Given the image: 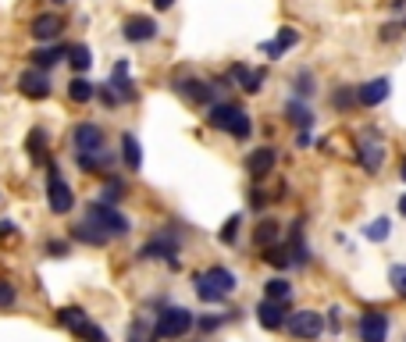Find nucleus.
Here are the masks:
<instances>
[{
  "label": "nucleus",
  "mask_w": 406,
  "mask_h": 342,
  "mask_svg": "<svg viewBox=\"0 0 406 342\" xmlns=\"http://www.w3.org/2000/svg\"><path fill=\"white\" fill-rule=\"evenodd\" d=\"M231 293H236V274L228 267H210V271L196 274V296L203 303H221Z\"/></svg>",
  "instance_id": "f257e3e1"
},
{
  "label": "nucleus",
  "mask_w": 406,
  "mask_h": 342,
  "mask_svg": "<svg viewBox=\"0 0 406 342\" xmlns=\"http://www.w3.org/2000/svg\"><path fill=\"white\" fill-rule=\"evenodd\" d=\"M86 221L96 228L100 236H107V239L129 236V217H125L122 210H114L110 203H93V207L86 210Z\"/></svg>",
  "instance_id": "f03ea898"
},
{
  "label": "nucleus",
  "mask_w": 406,
  "mask_h": 342,
  "mask_svg": "<svg viewBox=\"0 0 406 342\" xmlns=\"http://www.w3.org/2000/svg\"><path fill=\"white\" fill-rule=\"evenodd\" d=\"M57 321H61L72 335H79L82 342H110V338H107V331H103L100 324H93V321H89V314H86L82 307H65L61 314H57Z\"/></svg>",
  "instance_id": "7ed1b4c3"
},
{
  "label": "nucleus",
  "mask_w": 406,
  "mask_h": 342,
  "mask_svg": "<svg viewBox=\"0 0 406 342\" xmlns=\"http://www.w3.org/2000/svg\"><path fill=\"white\" fill-rule=\"evenodd\" d=\"M50 171H46V203H50V210L53 214H68L72 207H75V193H72V186L65 182V175L57 171V164H46Z\"/></svg>",
  "instance_id": "20e7f679"
},
{
  "label": "nucleus",
  "mask_w": 406,
  "mask_h": 342,
  "mask_svg": "<svg viewBox=\"0 0 406 342\" xmlns=\"http://www.w3.org/2000/svg\"><path fill=\"white\" fill-rule=\"evenodd\" d=\"M193 324H196V317H193L189 310L167 307V310L157 317V324H153V338H182Z\"/></svg>",
  "instance_id": "39448f33"
},
{
  "label": "nucleus",
  "mask_w": 406,
  "mask_h": 342,
  "mask_svg": "<svg viewBox=\"0 0 406 342\" xmlns=\"http://www.w3.org/2000/svg\"><path fill=\"white\" fill-rule=\"evenodd\" d=\"M288 335L293 338H317L321 331H324V317L317 314V310H296V314H288Z\"/></svg>",
  "instance_id": "423d86ee"
},
{
  "label": "nucleus",
  "mask_w": 406,
  "mask_h": 342,
  "mask_svg": "<svg viewBox=\"0 0 406 342\" xmlns=\"http://www.w3.org/2000/svg\"><path fill=\"white\" fill-rule=\"evenodd\" d=\"M357 157H360V164H364V171H381V164H385V146H381V136H374V132H367V136H360V143H357Z\"/></svg>",
  "instance_id": "0eeeda50"
},
{
  "label": "nucleus",
  "mask_w": 406,
  "mask_h": 342,
  "mask_svg": "<svg viewBox=\"0 0 406 342\" xmlns=\"http://www.w3.org/2000/svg\"><path fill=\"white\" fill-rule=\"evenodd\" d=\"M72 143H75V153H100V150H107V143H103V129L93 125V122L75 125Z\"/></svg>",
  "instance_id": "6e6552de"
},
{
  "label": "nucleus",
  "mask_w": 406,
  "mask_h": 342,
  "mask_svg": "<svg viewBox=\"0 0 406 342\" xmlns=\"http://www.w3.org/2000/svg\"><path fill=\"white\" fill-rule=\"evenodd\" d=\"M18 93L29 96V100H46L50 96V75L32 68V72H22L18 75Z\"/></svg>",
  "instance_id": "1a4fd4ad"
},
{
  "label": "nucleus",
  "mask_w": 406,
  "mask_h": 342,
  "mask_svg": "<svg viewBox=\"0 0 406 342\" xmlns=\"http://www.w3.org/2000/svg\"><path fill=\"white\" fill-rule=\"evenodd\" d=\"M388 338V317L381 310H367L360 317V342H385Z\"/></svg>",
  "instance_id": "9d476101"
},
{
  "label": "nucleus",
  "mask_w": 406,
  "mask_h": 342,
  "mask_svg": "<svg viewBox=\"0 0 406 342\" xmlns=\"http://www.w3.org/2000/svg\"><path fill=\"white\" fill-rule=\"evenodd\" d=\"M243 118V107L239 103H214L210 107V129H221V132H231L236 129V122Z\"/></svg>",
  "instance_id": "9b49d317"
},
{
  "label": "nucleus",
  "mask_w": 406,
  "mask_h": 342,
  "mask_svg": "<svg viewBox=\"0 0 406 342\" xmlns=\"http://www.w3.org/2000/svg\"><path fill=\"white\" fill-rule=\"evenodd\" d=\"M175 253H179V239H175V236H164V232H160V236H153V239L139 250V257H143V260H164V257L171 260Z\"/></svg>",
  "instance_id": "f8f14e48"
},
{
  "label": "nucleus",
  "mask_w": 406,
  "mask_h": 342,
  "mask_svg": "<svg viewBox=\"0 0 406 342\" xmlns=\"http://www.w3.org/2000/svg\"><path fill=\"white\" fill-rule=\"evenodd\" d=\"M257 321H260V328H267V331H278V328H285V324H288L285 303H278V300H264V303L257 307Z\"/></svg>",
  "instance_id": "ddd939ff"
},
{
  "label": "nucleus",
  "mask_w": 406,
  "mask_h": 342,
  "mask_svg": "<svg viewBox=\"0 0 406 342\" xmlns=\"http://www.w3.org/2000/svg\"><path fill=\"white\" fill-rule=\"evenodd\" d=\"M274 164H278V157H274L271 146H260V150H253V153L246 157V171H250L253 179H267L271 171H274Z\"/></svg>",
  "instance_id": "4468645a"
},
{
  "label": "nucleus",
  "mask_w": 406,
  "mask_h": 342,
  "mask_svg": "<svg viewBox=\"0 0 406 342\" xmlns=\"http://www.w3.org/2000/svg\"><path fill=\"white\" fill-rule=\"evenodd\" d=\"M153 36H157V22H153V18L136 15V18L125 22V39H129V43H146V39H153Z\"/></svg>",
  "instance_id": "2eb2a0df"
},
{
  "label": "nucleus",
  "mask_w": 406,
  "mask_h": 342,
  "mask_svg": "<svg viewBox=\"0 0 406 342\" xmlns=\"http://www.w3.org/2000/svg\"><path fill=\"white\" fill-rule=\"evenodd\" d=\"M61 29H65V22L57 18V15H39L36 22H32V39H39V43H50V39H57L61 36Z\"/></svg>",
  "instance_id": "dca6fc26"
},
{
  "label": "nucleus",
  "mask_w": 406,
  "mask_h": 342,
  "mask_svg": "<svg viewBox=\"0 0 406 342\" xmlns=\"http://www.w3.org/2000/svg\"><path fill=\"white\" fill-rule=\"evenodd\" d=\"M388 89H392V82H388V79H371V82H364V86L357 89V96H360V103H364V107H378V103H385Z\"/></svg>",
  "instance_id": "f3484780"
},
{
  "label": "nucleus",
  "mask_w": 406,
  "mask_h": 342,
  "mask_svg": "<svg viewBox=\"0 0 406 342\" xmlns=\"http://www.w3.org/2000/svg\"><path fill=\"white\" fill-rule=\"evenodd\" d=\"M296 43H300V32L285 25V29H278V36H274V39H267V43H264L260 50H264L267 57H281L285 50H293Z\"/></svg>",
  "instance_id": "a211bd4d"
},
{
  "label": "nucleus",
  "mask_w": 406,
  "mask_h": 342,
  "mask_svg": "<svg viewBox=\"0 0 406 342\" xmlns=\"http://www.w3.org/2000/svg\"><path fill=\"white\" fill-rule=\"evenodd\" d=\"M179 93H182L186 100H193V103H210V100H214V86L203 82V79H182V82H179Z\"/></svg>",
  "instance_id": "6ab92c4d"
},
{
  "label": "nucleus",
  "mask_w": 406,
  "mask_h": 342,
  "mask_svg": "<svg viewBox=\"0 0 406 342\" xmlns=\"http://www.w3.org/2000/svg\"><path fill=\"white\" fill-rule=\"evenodd\" d=\"M231 79L239 82V89H246V93H260V82H264V72L260 68H246V65H231V72H228Z\"/></svg>",
  "instance_id": "aec40b11"
},
{
  "label": "nucleus",
  "mask_w": 406,
  "mask_h": 342,
  "mask_svg": "<svg viewBox=\"0 0 406 342\" xmlns=\"http://www.w3.org/2000/svg\"><path fill=\"white\" fill-rule=\"evenodd\" d=\"M25 150H29L32 164H53V160H50V153H46V132H43V129H32V132H29Z\"/></svg>",
  "instance_id": "412c9836"
},
{
  "label": "nucleus",
  "mask_w": 406,
  "mask_h": 342,
  "mask_svg": "<svg viewBox=\"0 0 406 342\" xmlns=\"http://www.w3.org/2000/svg\"><path fill=\"white\" fill-rule=\"evenodd\" d=\"M285 118L293 122L296 129H303V132H307V129L314 125V110H310L303 100H288V107H285Z\"/></svg>",
  "instance_id": "4be33fe9"
},
{
  "label": "nucleus",
  "mask_w": 406,
  "mask_h": 342,
  "mask_svg": "<svg viewBox=\"0 0 406 342\" xmlns=\"http://www.w3.org/2000/svg\"><path fill=\"white\" fill-rule=\"evenodd\" d=\"M122 157H125V167H129V171H139V167H143V146H139V139H136L132 132L122 136Z\"/></svg>",
  "instance_id": "5701e85b"
},
{
  "label": "nucleus",
  "mask_w": 406,
  "mask_h": 342,
  "mask_svg": "<svg viewBox=\"0 0 406 342\" xmlns=\"http://www.w3.org/2000/svg\"><path fill=\"white\" fill-rule=\"evenodd\" d=\"M110 89L118 93V100H132V96H136V89H132V82H129V65H125V61H118V65H114Z\"/></svg>",
  "instance_id": "b1692460"
},
{
  "label": "nucleus",
  "mask_w": 406,
  "mask_h": 342,
  "mask_svg": "<svg viewBox=\"0 0 406 342\" xmlns=\"http://www.w3.org/2000/svg\"><path fill=\"white\" fill-rule=\"evenodd\" d=\"M278 236H281V224H278V221H271V217H264V221L257 224V232H253V243H257L260 250H267V246H274V243H278Z\"/></svg>",
  "instance_id": "393cba45"
},
{
  "label": "nucleus",
  "mask_w": 406,
  "mask_h": 342,
  "mask_svg": "<svg viewBox=\"0 0 406 342\" xmlns=\"http://www.w3.org/2000/svg\"><path fill=\"white\" fill-rule=\"evenodd\" d=\"M288 253H293V264H307L310 260V250L303 243V221L293 224V236H288Z\"/></svg>",
  "instance_id": "a878e982"
},
{
  "label": "nucleus",
  "mask_w": 406,
  "mask_h": 342,
  "mask_svg": "<svg viewBox=\"0 0 406 342\" xmlns=\"http://www.w3.org/2000/svg\"><path fill=\"white\" fill-rule=\"evenodd\" d=\"M65 53H72V50H65V46H43V50L32 53V65H36L39 72H46V68H53L57 61H61Z\"/></svg>",
  "instance_id": "bb28decb"
},
{
  "label": "nucleus",
  "mask_w": 406,
  "mask_h": 342,
  "mask_svg": "<svg viewBox=\"0 0 406 342\" xmlns=\"http://www.w3.org/2000/svg\"><path fill=\"white\" fill-rule=\"evenodd\" d=\"M75 160H79L82 171H107L110 167V153L107 150H100V153H75Z\"/></svg>",
  "instance_id": "cd10ccee"
},
{
  "label": "nucleus",
  "mask_w": 406,
  "mask_h": 342,
  "mask_svg": "<svg viewBox=\"0 0 406 342\" xmlns=\"http://www.w3.org/2000/svg\"><path fill=\"white\" fill-rule=\"evenodd\" d=\"M93 93H96V86H93L89 79H82V75H75V79H72V86H68V96H72L75 103H89V100H93Z\"/></svg>",
  "instance_id": "c85d7f7f"
},
{
  "label": "nucleus",
  "mask_w": 406,
  "mask_h": 342,
  "mask_svg": "<svg viewBox=\"0 0 406 342\" xmlns=\"http://www.w3.org/2000/svg\"><path fill=\"white\" fill-rule=\"evenodd\" d=\"M264 296H267V300H278V303H285L288 296H293V285H288L285 278H271V281L264 285Z\"/></svg>",
  "instance_id": "c756f323"
},
{
  "label": "nucleus",
  "mask_w": 406,
  "mask_h": 342,
  "mask_svg": "<svg viewBox=\"0 0 406 342\" xmlns=\"http://www.w3.org/2000/svg\"><path fill=\"white\" fill-rule=\"evenodd\" d=\"M264 260H267L271 267H278V271H281V267L293 264V253H288V246H278V243H274V246H267V250H264Z\"/></svg>",
  "instance_id": "7c9ffc66"
},
{
  "label": "nucleus",
  "mask_w": 406,
  "mask_h": 342,
  "mask_svg": "<svg viewBox=\"0 0 406 342\" xmlns=\"http://www.w3.org/2000/svg\"><path fill=\"white\" fill-rule=\"evenodd\" d=\"M68 61H72V68L82 75V72H89V65H93V53H89V46H86V43H79V46H72Z\"/></svg>",
  "instance_id": "2f4dec72"
},
{
  "label": "nucleus",
  "mask_w": 406,
  "mask_h": 342,
  "mask_svg": "<svg viewBox=\"0 0 406 342\" xmlns=\"http://www.w3.org/2000/svg\"><path fill=\"white\" fill-rule=\"evenodd\" d=\"M72 236H75V239H82V243H89V246H103V243H107V236H100L89 221L75 224V228H72Z\"/></svg>",
  "instance_id": "473e14b6"
},
{
  "label": "nucleus",
  "mask_w": 406,
  "mask_h": 342,
  "mask_svg": "<svg viewBox=\"0 0 406 342\" xmlns=\"http://www.w3.org/2000/svg\"><path fill=\"white\" fill-rule=\"evenodd\" d=\"M331 103L338 107V110H345V107H353V103H360V96L350 89V86H342V89H335L331 93Z\"/></svg>",
  "instance_id": "72a5a7b5"
},
{
  "label": "nucleus",
  "mask_w": 406,
  "mask_h": 342,
  "mask_svg": "<svg viewBox=\"0 0 406 342\" xmlns=\"http://www.w3.org/2000/svg\"><path fill=\"white\" fill-rule=\"evenodd\" d=\"M388 281H392L395 296H402V300H406V264H395V267L388 271Z\"/></svg>",
  "instance_id": "f704fd0d"
},
{
  "label": "nucleus",
  "mask_w": 406,
  "mask_h": 342,
  "mask_svg": "<svg viewBox=\"0 0 406 342\" xmlns=\"http://www.w3.org/2000/svg\"><path fill=\"white\" fill-rule=\"evenodd\" d=\"M239 224H243V217H239V214H231V217L224 221V228L217 232V236H221V243H236V236H239Z\"/></svg>",
  "instance_id": "c9c22d12"
},
{
  "label": "nucleus",
  "mask_w": 406,
  "mask_h": 342,
  "mask_svg": "<svg viewBox=\"0 0 406 342\" xmlns=\"http://www.w3.org/2000/svg\"><path fill=\"white\" fill-rule=\"evenodd\" d=\"M15 300H18V293H15V285L8 281V278H0V307H15Z\"/></svg>",
  "instance_id": "e433bc0d"
},
{
  "label": "nucleus",
  "mask_w": 406,
  "mask_h": 342,
  "mask_svg": "<svg viewBox=\"0 0 406 342\" xmlns=\"http://www.w3.org/2000/svg\"><path fill=\"white\" fill-rule=\"evenodd\" d=\"M367 239H374V243L388 239V221H385V217H378V221H371V224H367Z\"/></svg>",
  "instance_id": "4c0bfd02"
},
{
  "label": "nucleus",
  "mask_w": 406,
  "mask_h": 342,
  "mask_svg": "<svg viewBox=\"0 0 406 342\" xmlns=\"http://www.w3.org/2000/svg\"><path fill=\"white\" fill-rule=\"evenodd\" d=\"M250 132H253V122H250V114L243 110V118L236 122V129H231V136H236V139H250Z\"/></svg>",
  "instance_id": "58836bf2"
},
{
  "label": "nucleus",
  "mask_w": 406,
  "mask_h": 342,
  "mask_svg": "<svg viewBox=\"0 0 406 342\" xmlns=\"http://www.w3.org/2000/svg\"><path fill=\"white\" fill-rule=\"evenodd\" d=\"M122 193H125V186H122L118 179H110V182L103 186V203H114V200H118Z\"/></svg>",
  "instance_id": "ea45409f"
},
{
  "label": "nucleus",
  "mask_w": 406,
  "mask_h": 342,
  "mask_svg": "<svg viewBox=\"0 0 406 342\" xmlns=\"http://www.w3.org/2000/svg\"><path fill=\"white\" fill-rule=\"evenodd\" d=\"M296 93H300V96H310V93H314V75H310V72H300V75H296Z\"/></svg>",
  "instance_id": "a19ab883"
},
{
  "label": "nucleus",
  "mask_w": 406,
  "mask_h": 342,
  "mask_svg": "<svg viewBox=\"0 0 406 342\" xmlns=\"http://www.w3.org/2000/svg\"><path fill=\"white\" fill-rule=\"evenodd\" d=\"M129 342H146V324H143V321H136V324H132V335H129Z\"/></svg>",
  "instance_id": "79ce46f5"
},
{
  "label": "nucleus",
  "mask_w": 406,
  "mask_h": 342,
  "mask_svg": "<svg viewBox=\"0 0 406 342\" xmlns=\"http://www.w3.org/2000/svg\"><path fill=\"white\" fill-rule=\"evenodd\" d=\"M46 253H57V257H65V253H68V243L53 239V243H46Z\"/></svg>",
  "instance_id": "37998d69"
},
{
  "label": "nucleus",
  "mask_w": 406,
  "mask_h": 342,
  "mask_svg": "<svg viewBox=\"0 0 406 342\" xmlns=\"http://www.w3.org/2000/svg\"><path fill=\"white\" fill-rule=\"evenodd\" d=\"M328 328H331V331H338V328H342V321H338V307H331V310H328Z\"/></svg>",
  "instance_id": "c03bdc74"
},
{
  "label": "nucleus",
  "mask_w": 406,
  "mask_h": 342,
  "mask_svg": "<svg viewBox=\"0 0 406 342\" xmlns=\"http://www.w3.org/2000/svg\"><path fill=\"white\" fill-rule=\"evenodd\" d=\"M8 236H15V224L11 221H0V239H8Z\"/></svg>",
  "instance_id": "a18cd8bd"
},
{
  "label": "nucleus",
  "mask_w": 406,
  "mask_h": 342,
  "mask_svg": "<svg viewBox=\"0 0 406 342\" xmlns=\"http://www.w3.org/2000/svg\"><path fill=\"white\" fill-rule=\"evenodd\" d=\"M399 29H402V25H385V32H381V39H395V36H399Z\"/></svg>",
  "instance_id": "49530a36"
},
{
  "label": "nucleus",
  "mask_w": 406,
  "mask_h": 342,
  "mask_svg": "<svg viewBox=\"0 0 406 342\" xmlns=\"http://www.w3.org/2000/svg\"><path fill=\"white\" fill-rule=\"evenodd\" d=\"M171 4H175V0H153V8H157V11H167Z\"/></svg>",
  "instance_id": "de8ad7c7"
},
{
  "label": "nucleus",
  "mask_w": 406,
  "mask_h": 342,
  "mask_svg": "<svg viewBox=\"0 0 406 342\" xmlns=\"http://www.w3.org/2000/svg\"><path fill=\"white\" fill-rule=\"evenodd\" d=\"M296 146H310V129H307V132H300V139H296Z\"/></svg>",
  "instance_id": "09e8293b"
},
{
  "label": "nucleus",
  "mask_w": 406,
  "mask_h": 342,
  "mask_svg": "<svg viewBox=\"0 0 406 342\" xmlns=\"http://www.w3.org/2000/svg\"><path fill=\"white\" fill-rule=\"evenodd\" d=\"M399 214L406 217V196H399Z\"/></svg>",
  "instance_id": "8fccbe9b"
},
{
  "label": "nucleus",
  "mask_w": 406,
  "mask_h": 342,
  "mask_svg": "<svg viewBox=\"0 0 406 342\" xmlns=\"http://www.w3.org/2000/svg\"><path fill=\"white\" fill-rule=\"evenodd\" d=\"M399 175H402V182H406V157H402V164H399Z\"/></svg>",
  "instance_id": "3c124183"
}]
</instances>
